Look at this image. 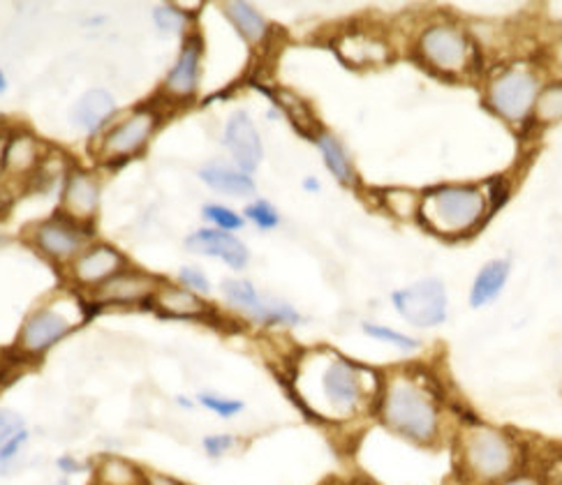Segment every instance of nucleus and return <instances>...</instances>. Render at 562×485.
<instances>
[{
  "label": "nucleus",
  "mask_w": 562,
  "mask_h": 485,
  "mask_svg": "<svg viewBox=\"0 0 562 485\" xmlns=\"http://www.w3.org/2000/svg\"><path fill=\"white\" fill-rule=\"evenodd\" d=\"M384 374L361 365L334 349L306 357L299 372V393L306 409L324 421H350L375 409Z\"/></svg>",
  "instance_id": "1"
},
{
  "label": "nucleus",
  "mask_w": 562,
  "mask_h": 485,
  "mask_svg": "<svg viewBox=\"0 0 562 485\" xmlns=\"http://www.w3.org/2000/svg\"><path fill=\"white\" fill-rule=\"evenodd\" d=\"M380 424L417 447H436L445 430L440 395L424 372L396 370L384 374L375 405Z\"/></svg>",
  "instance_id": "2"
},
{
  "label": "nucleus",
  "mask_w": 562,
  "mask_h": 485,
  "mask_svg": "<svg viewBox=\"0 0 562 485\" xmlns=\"http://www.w3.org/2000/svg\"><path fill=\"white\" fill-rule=\"evenodd\" d=\"M457 465L465 485H498L521 465V444L503 428L470 424L457 437Z\"/></svg>",
  "instance_id": "3"
},
{
  "label": "nucleus",
  "mask_w": 562,
  "mask_h": 485,
  "mask_svg": "<svg viewBox=\"0 0 562 485\" xmlns=\"http://www.w3.org/2000/svg\"><path fill=\"white\" fill-rule=\"evenodd\" d=\"M488 215V196L477 185H438L422 194L419 219L445 238H461L477 229Z\"/></svg>",
  "instance_id": "4"
},
{
  "label": "nucleus",
  "mask_w": 562,
  "mask_h": 485,
  "mask_svg": "<svg viewBox=\"0 0 562 485\" xmlns=\"http://www.w3.org/2000/svg\"><path fill=\"white\" fill-rule=\"evenodd\" d=\"M417 54L430 70L445 77H463L474 68L477 49L470 35L453 24H430L417 37Z\"/></svg>",
  "instance_id": "5"
},
{
  "label": "nucleus",
  "mask_w": 562,
  "mask_h": 485,
  "mask_svg": "<svg viewBox=\"0 0 562 485\" xmlns=\"http://www.w3.org/2000/svg\"><path fill=\"white\" fill-rule=\"evenodd\" d=\"M542 93V83L537 75L524 65L495 75L486 88V102L509 125H521L535 114L537 98Z\"/></svg>",
  "instance_id": "6"
},
{
  "label": "nucleus",
  "mask_w": 562,
  "mask_h": 485,
  "mask_svg": "<svg viewBox=\"0 0 562 485\" xmlns=\"http://www.w3.org/2000/svg\"><path fill=\"white\" fill-rule=\"evenodd\" d=\"M77 324L79 317L72 311V305H68V301H56L37 307L19 330V354L26 359L45 357L52 347H56L65 336L72 334Z\"/></svg>",
  "instance_id": "7"
},
{
  "label": "nucleus",
  "mask_w": 562,
  "mask_h": 485,
  "mask_svg": "<svg viewBox=\"0 0 562 485\" xmlns=\"http://www.w3.org/2000/svg\"><path fill=\"white\" fill-rule=\"evenodd\" d=\"M396 313L417 328H436L447 322L449 298L440 278H424L392 294Z\"/></svg>",
  "instance_id": "8"
},
{
  "label": "nucleus",
  "mask_w": 562,
  "mask_h": 485,
  "mask_svg": "<svg viewBox=\"0 0 562 485\" xmlns=\"http://www.w3.org/2000/svg\"><path fill=\"white\" fill-rule=\"evenodd\" d=\"M223 294L229 301V305H234L236 311H241L246 317L255 319L257 324L299 326L301 322H304L290 303L265 301L252 286V282H248V280H225Z\"/></svg>",
  "instance_id": "9"
},
{
  "label": "nucleus",
  "mask_w": 562,
  "mask_h": 485,
  "mask_svg": "<svg viewBox=\"0 0 562 485\" xmlns=\"http://www.w3.org/2000/svg\"><path fill=\"white\" fill-rule=\"evenodd\" d=\"M156 127H158V116L154 112L142 109V112L130 114L123 123H119L110 132V135L104 137L100 146V156L104 160L133 158L135 153H139L150 142Z\"/></svg>",
  "instance_id": "10"
},
{
  "label": "nucleus",
  "mask_w": 562,
  "mask_h": 485,
  "mask_svg": "<svg viewBox=\"0 0 562 485\" xmlns=\"http://www.w3.org/2000/svg\"><path fill=\"white\" fill-rule=\"evenodd\" d=\"M225 146L229 148L234 162L246 173L255 171L265 158L262 139H259V132L246 112H236L229 116L225 125Z\"/></svg>",
  "instance_id": "11"
},
{
  "label": "nucleus",
  "mask_w": 562,
  "mask_h": 485,
  "mask_svg": "<svg viewBox=\"0 0 562 485\" xmlns=\"http://www.w3.org/2000/svg\"><path fill=\"white\" fill-rule=\"evenodd\" d=\"M100 206V183L93 173L72 169L63 188V211L75 223H89Z\"/></svg>",
  "instance_id": "12"
},
{
  "label": "nucleus",
  "mask_w": 562,
  "mask_h": 485,
  "mask_svg": "<svg viewBox=\"0 0 562 485\" xmlns=\"http://www.w3.org/2000/svg\"><path fill=\"white\" fill-rule=\"evenodd\" d=\"M160 290L154 275L137 273V271H121L112 280L100 284L95 301L102 305H135L156 296Z\"/></svg>",
  "instance_id": "13"
},
{
  "label": "nucleus",
  "mask_w": 562,
  "mask_h": 485,
  "mask_svg": "<svg viewBox=\"0 0 562 485\" xmlns=\"http://www.w3.org/2000/svg\"><path fill=\"white\" fill-rule=\"evenodd\" d=\"M186 248L194 255H204V257H218L225 263H229L232 269H244L248 263V248L244 243L232 236L229 232L221 229H200L186 238Z\"/></svg>",
  "instance_id": "14"
},
{
  "label": "nucleus",
  "mask_w": 562,
  "mask_h": 485,
  "mask_svg": "<svg viewBox=\"0 0 562 485\" xmlns=\"http://www.w3.org/2000/svg\"><path fill=\"white\" fill-rule=\"evenodd\" d=\"M200 60H202V44H200V37L192 35L186 40L177 65L171 68V72L165 79V86H162L165 95L175 100L192 98L200 83Z\"/></svg>",
  "instance_id": "15"
},
{
  "label": "nucleus",
  "mask_w": 562,
  "mask_h": 485,
  "mask_svg": "<svg viewBox=\"0 0 562 485\" xmlns=\"http://www.w3.org/2000/svg\"><path fill=\"white\" fill-rule=\"evenodd\" d=\"M83 234L72 225V219H49L35 232V246L56 261H68L83 248Z\"/></svg>",
  "instance_id": "16"
},
{
  "label": "nucleus",
  "mask_w": 562,
  "mask_h": 485,
  "mask_svg": "<svg viewBox=\"0 0 562 485\" xmlns=\"http://www.w3.org/2000/svg\"><path fill=\"white\" fill-rule=\"evenodd\" d=\"M123 269V257L112 246H93L72 263V278L83 286H100L119 275Z\"/></svg>",
  "instance_id": "17"
},
{
  "label": "nucleus",
  "mask_w": 562,
  "mask_h": 485,
  "mask_svg": "<svg viewBox=\"0 0 562 485\" xmlns=\"http://www.w3.org/2000/svg\"><path fill=\"white\" fill-rule=\"evenodd\" d=\"M336 49L340 58L348 65H355V68H363V65H380V63H386L389 56H392L389 44L384 40L373 37L371 33H363V31L345 33L336 42Z\"/></svg>",
  "instance_id": "18"
},
{
  "label": "nucleus",
  "mask_w": 562,
  "mask_h": 485,
  "mask_svg": "<svg viewBox=\"0 0 562 485\" xmlns=\"http://www.w3.org/2000/svg\"><path fill=\"white\" fill-rule=\"evenodd\" d=\"M154 298H156V307L165 317L198 319L211 313V307L198 294L183 290V286L162 284Z\"/></svg>",
  "instance_id": "19"
},
{
  "label": "nucleus",
  "mask_w": 562,
  "mask_h": 485,
  "mask_svg": "<svg viewBox=\"0 0 562 485\" xmlns=\"http://www.w3.org/2000/svg\"><path fill=\"white\" fill-rule=\"evenodd\" d=\"M512 263L509 259H493L474 278L470 286V307L480 311V307L493 303L505 290V284L509 280Z\"/></svg>",
  "instance_id": "20"
},
{
  "label": "nucleus",
  "mask_w": 562,
  "mask_h": 485,
  "mask_svg": "<svg viewBox=\"0 0 562 485\" xmlns=\"http://www.w3.org/2000/svg\"><path fill=\"white\" fill-rule=\"evenodd\" d=\"M40 162V146L29 132H16L8 139L3 150V171L12 179H24L31 176Z\"/></svg>",
  "instance_id": "21"
},
{
  "label": "nucleus",
  "mask_w": 562,
  "mask_h": 485,
  "mask_svg": "<svg viewBox=\"0 0 562 485\" xmlns=\"http://www.w3.org/2000/svg\"><path fill=\"white\" fill-rule=\"evenodd\" d=\"M114 112H116L114 98L106 91L95 88V91L83 93V98L77 102L75 112H72V121L77 127H81L86 132H95L114 116Z\"/></svg>",
  "instance_id": "22"
},
{
  "label": "nucleus",
  "mask_w": 562,
  "mask_h": 485,
  "mask_svg": "<svg viewBox=\"0 0 562 485\" xmlns=\"http://www.w3.org/2000/svg\"><path fill=\"white\" fill-rule=\"evenodd\" d=\"M200 179L218 192L225 194H236V196H246L255 192V181L250 179V173L241 169H232L227 165H209L200 169Z\"/></svg>",
  "instance_id": "23"
},
{
  "label": "nucleus",
  "mask_w": 562,
  "mask_h": 485,
  "mask_svg": "<svg viewBox=\"0 0 562 485\" xmlns=\"http://www.w3.org/2000/svg\"><path fill=\"white\" fill-rule=\"evenodd\" d=\"M319 153H322V160L327 165V169L334 173V179L342 185H355L357 183V173L352 167V160L348 153H345L342 144L329 135V132L322 129V135L315 139Z\"/></svg>",
  "instance_id": "24"
},
{
  "label": "nucleus",
  "mask_w": 562,
  "mask_h": 485,
  "mask_svg": "<svg viewBox=\"0 0 562 485\" xmlns=\"http://www.w3.org/2000/svg\"><path fill=\"white\" fill-rule=\"evenodd\" d=\"M146 476L137 465L119 455H104L98 462L95 485H146Z\"/></svg>",
  "instance_id": "25"
},
{
  "label": "nucleus",
  "mask_w": 562,
  "mask_h": 485,
  "mask_svg": "<svg viewBox=\"0 0 562 485\" xmlns=\"http://www.w3.org/2000/svg\"><path fill=\"white\" fill-rule=\"evenodd\" d=\"M225 12H227L232 24L236 26V31H239L244 35V40H248L250 44H262L267 40V35H269L267 19L259 14L252 5L227 3Z\"/></svg>",
  "instance_id": "26"
},
{
  "label": "nucleus",
  "mask_w": 562,
  "mask_h": 485,
  "mask_svg": "<svg viewBox=\"0 0 562 485\" xmlns=\"http://www.w3.org/2000/svg\"><path fill=\"white\" fill-rule=\"evenodd\" d=\"M276 102L285 109L288 119L292 121V125L301 132V135L311 137V139H317V137L322 135L319 123H317L315 114L311 112V106L306 104V100L296 98V95L290 93V91H278V93H276Z\"/></svg>",
  "instance_id": "27"
},
{
  "label": "nucleus",
  "mask_w": 562,
  "mask_h": 485,
  "mask_svg": "<svg viewBox=\"0 0 562 485\" xmlns=\"http://www.w3.org/2000/svg\"><path fill=\"white\" fill-rule=\"evenodd\" d=\"M535 119L539 123H560L562 121V81H553L542 88L535 104Z\"/></svg>",
  "instance_id": "28"
},
{
  "label": "nucleus",
  "mask_w": 562,
  "mask_h": 485,
  "mask_svg": "<svg viewBox=\"0 0 562 485\" xmlns=\"http://www.w3.org/2000/svg\"><path fill=\"white\" fill-rule=\"evenodd\" d=\"M363 334L378 340V342H384L389 347H396L401 351H417L422 347V342L413 336H405L401 334V330L392 328V326H382V324H373V322H366L363 324Z\"/></svg>",
  "instance_id": "29"
},
{
  "label": "nucleus",
  "mask_w": 562,
  "mask_h": 485,
  "mask_svg": "<svg viewBox=\"0 0 562 485\" xmlns=\"http://www.w3.org/2000/svg\"><path fill=\"white\" fill-rule=\"evenodd\" d=\"M419 202L422 194H415L413 190H384L382 204L386 211H392L396 217H419Z\"/></svg>",
  "instance_id": "30"
},
{
  "label": "nucleus",
  "mask_w": 562,
  "mask_h": 485,
  "mask_svg": "<svg viewBox=\"0 0 562 485\" xmlns=\"http://www.w3.org/2000/svg\"><path fill=\"white\" fill-rule=\"evenodd\" d=\"M198 401H200V405H202L204 409L213 411L215 416H221V418H234V416H239V414L244 411V407H246L241 401L223 398V395H218V393H200Z\"/></svg>",
  "instance_id": "31"
},
{
  "label": "nucleus",
  "mask_w": 562,
  "mask_h": 485,
  "mask_svg": "<svg viewBox=\"0 0 562 485\" xmlns=\"http://www.w3.org/2000/svg\"><path fill=\"white\" fill-rule=\"evenodd\" d=\"M204 217L211 219L215 227H221V232H229L232 234V232L244 227V217L236 213V211H232L227 206H221V204L204 206Z\"/></svg>",
  "instance_id": "32"
},
{
  "label": "nucleus",
  "mask_w": 562,
  "mask_h": 485,
  "mask_svg": "<svg viewBox=\"0 0 562 485\" xmlns=\"http://www.w3.org/2000/svg\"><path fill=\"white\" fill-rule=\"evenodd\" d=\"M246 217L250 219V223H255L259 229H265V232L278 227V223H280L278 211L269 202H255V204H250L246 208Z\"/></svg>",
  "instance_id": "33"
},
{
  "label": "nucleus",
  "mask_w": 562,
  "mask_h": 485,
  "mask_svg": "<svg viewBox=\"0 0 562 485\" xmlns=\"http://www.w3.org/2000/svg\"><path fill=\"white\" fill-rule=\"evenodd\" d=\"M154 19H156L158 29L165 31V33H179V31L186 26V21H188L186 12H181V10H177V8H171V5H160V8H156V10H154Z\"/></svg>",
  "instance_id": "34"
},
{
  "label": "nucleus",
  "mask_w": 562,
  "mask_h": 485,
  "mask_svg": "<svg viewBox=\"0 0 562 485\" xmlns=\"http://www.w3.org/2000/svg\"><path fill=\"white\" fill-rule=\"evenodd\" d=\"M234 447H236V437L234 435H209V437H204V451L213 460H221Z\"/></svg>",
  "instance_id": "35"
},
{
  "label": "nucleus",
  "mask_w": 562,
  "mask_h": 485,
  "mask_svg": "<svg viewBox=\"0 0 562 485\" xmlns=\"http://www.w3.org/2000/svg\"><path fill=\"white\" fill-rule=\"evenodd\" d=\"M179 280H181V284L186 286V290L192 292V294H209V292H211L209 278H206L200 269H194V267H186V269L181 271Z\"/></svg>",
  "instance_id": "36"
},
{
  "label": "nucleus",
  "mask_w": 562,
  "mask_h": 485,
  "mask_svg": "<svg viewBox=\"0 0 562 485\" xmlns=\"http://www.w3.org/2000/svg\"><path fill=\"white\" fill-rule=\"evenodd\" d=\"M19 430H24V418L12 409H0V447L12 439Z\"/></svg>",
  "instance_id": "37"
},
{
  "label": "nucleus",
  "mask_w": 562,
  "mask_h": 485,
  "mask_svg": "<svg viewBox=\"0 0 562 485\" xmlns=\"http://www.w3.org/2000/svg\"><path fill=\"white\" fill-rule=\"evenodd\" d=\"M29 430H19L12 439H8V442L0 447V465H8V462H12L21 451H24L26 442H29Z\"/></svg>",
  "instance_id": "38"
},
{
  "label": "nucleus",
  "mask_w": 562,
  "mask_h": 485,
  "mask_svg": "<svg viewBox=\"0 0 562 485\" xmlns=\"http://www.w3.org/2000/svg\"><path fill=\"white\" fill-rule=\"evenodd\" d=\"M539 478H542L544 485H562V453L549 462L544 470V476H539Z\"/></svg>",
  "instance_id": "39"
},
{
  "label": "nucleus",
  "mask_w": 562,
  "mask_h": 485,
  "mask_svg": "<svg viewBox=\"0 0 562 485\" xmlns=\"http://www.w3.org/2000/svg\"><path fill=\"white\" fill-rule=\"evenodd\" d=\"M498 485H544L542 478L535 476V474H514L507 481L498 483Z\"/></svg>",
  "instance_id": "40"
},
{
  "label": "nucleus",
  "mask_w": 562,
  "mask_h": 485,
  "mask_svg": "<svg viewBox=\"0 0 562 485\" xmlns=\"http://www.w3.org/2000/svg\"><path fill=\"white\" fill-rule=\"evenodd\" d=\"M146 485H181V483L175 481V478H169V476H162V474H148Z\"/></svg>",
  "instance_id": "41"
},
{
  "label": "nucleus",
  "mask_w": 562,
  "mask_h": 485,
  "mask_svg": "<svg viewBox=\"0 0 562 485\" xmlns=\"http://www.w3.org/2000/svg\"><path fill=\"white\" fill-rule=\"evenodd\" d=\"M5 91H8V79H5L3 70H0V93H5Z\"/></svg>",
  "instance_id": "42"
},
{
  "label": "nucleus",
  "mask_w": 562,
  "mask_h": 485,
  "mask_svg": "<svg viewBox=\"0 0 562 485\" xmlns=\"http://www.w3.org/2000/svg\"><path fill=\"white\" fill-rule=\"evenodd\" d=\"M304 185H306V188H311V190H317V181H313V179H311V181H306Z\"/></svg>",
  "instance_id": "43"
}]
</instances>
